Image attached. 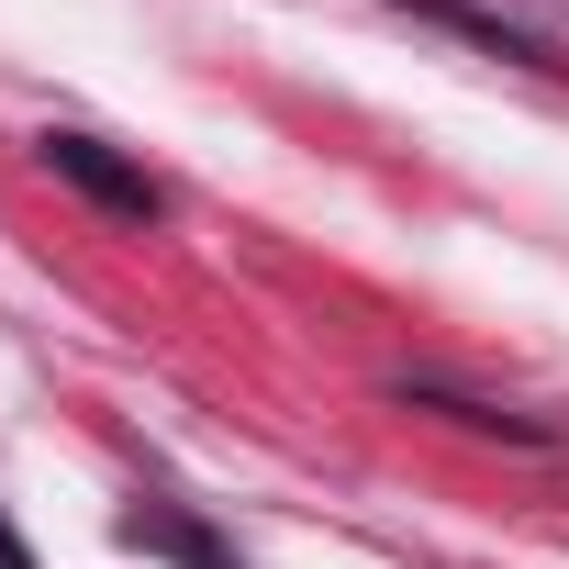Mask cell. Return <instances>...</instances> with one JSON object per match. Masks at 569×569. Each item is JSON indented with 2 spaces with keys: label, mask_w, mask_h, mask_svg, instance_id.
I'll use <instances>...</instances> for the list:
<instances>
[{
  "label": "cell",
  "mask_w": 569,
  "mask_h": 569,
  "mask_svg": "<svg viewBox=\"0 0 569 569\" xmlns=\"http://www.w3.org/2000/svg\"><path fill=\"white\" fill-rule=\"evenodd\" d=\"M46 168H57V179H79L101 212H134V223L157 212V179H134V168H123L112 146H90V134H46Z\"/></svg>",
  "instance_id": "cell-1"
},
{
  "label": "cell",
  "mask_w": 569,
  "mask_h": 569,
  "mask_svg": "<svg viewBox=\"0 0 569 569\" xmlns=\"http://www.w3.org/2000/svg\"><path fill=\"white\" fill-rule=\"evenodd\" d=\"M0 569H34V558H23V536H12V525H0Z\"/></svg>",
  "instance_id": "cell-2"
}]
</instances>
